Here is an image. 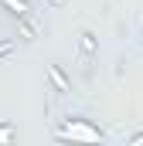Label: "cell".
I'll use <instances>...</instances> for the list:
<instances>
[{"label": "cell", "mask_w": 143, "mask_h": 146, "mask_svg": "<svg viewBox=\"0 0 143 146\" xmlns=\"http://www.w3.org/2000/svg\"><path fill=\"white\" fill-rule=\"evenodd\" d=\"M99 58V37H96V31H78V65H92Z\"/></svg>", "instance_id": "2"}, {"label": "cell", "mask_w": 143, "mask_h": 146, "mask_svg": "<svg viewBox=\"0 0 143 146\" xmlns=\"http://www.w3.org/2000/svg\"><path fill=\"white\" fill-rule=\"evenodd\" d=\"M14 136H17L14 122H0V146H14Z\"/></svg>", "instance_id": "5"}, {"label": "cell", "mask_w": 143, "mask_h": 146, "mask_svg": "<svg viewBox=\"0 0 143 146\" xmlns=\"http://www.w3.org/2000/svg\"><path fill=\"white\" fill-rule=\"evenodd\" d=\"M14 48H17V44H14V41H10V37H7V41H0V58H3V54H10V51H14Z\"/></svg>", "instance_id": "6"}, {"label": "cell", "mask_w": 143, "mask_h": 146, "mask_svg": "<svg viewBox=\"0 0 143 146\" xmlns=\"http://www.w3.org/2000/svg\"><path fill=\"white\" fill-rule=\"evenodd\" d=\"M126 146H143V133H136V136H133V139H130Z\"/></svg>", "instance_id": "7"}, {"label": "cell", "mask_w": 143, "mask_h": 146, "mask_svg": "<svg viewBox=\"0 0 143 146\" xmlns=\"http://www.w3.org/2000/svg\"><path fill=\"white\" fill-rule=\"evenodd\" d=\"M44 75H48V85H51V92H55V95H61V99L72 95V78L65 75V68H61L58 61H51V65L44 68Z\"/></svg>", "instance_id": "3"}, {"label": "cell", "mask_w": 143, "mask_h": 146, "mask_svg": "<svg viewBox=\"0 0 143 146\" xmlns=\"http://www.w3.org/2000/svg\"><path fill=\"white\" fill-rule=\"evenodd\" d=\"M136 44L143 48V24H140V31H136Z\"/></svg>", "instance_id": "8"}, {"label": "cell", "mask_w": 143, "mask_h": 146, "mask_svg": "<svg viewBox=\"0 0 143 146\" xmlns=\"http://www.w3.org/2000/svg\"><path fill=\"white\" fill-rule=\"evenodd\" d=\"M58 139H65L72 146H102V133L85 115H65L58 126Z\"/></svg>", "instance_id": "1"}, {"label": "cell", "mask_w": 143, "mask_h": 146, "mask_svg": "<svg viewBox=\"0 0 143 146\" xmlns=\"http://www.w3.org/2000/svg\"><path fill=\"white\" fill-rule=\"evenodd\" d=\"M0 7H7V14H14L17 21L27 17V0H0Z\"/></svg>", "instance_id": "4"}]
</instances>
